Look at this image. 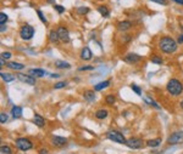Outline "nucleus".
<instances>
[{
    "mask_svg": "<svg viewBox=\"0 0 183 154\" xmlns=\"http://www.w3.org/2000/svg\"><path fill=\"white\" fill-rule=\"evenodd\" d=\"M178 43L171 37H163V38L159 39V43H158V49L165 54V55H172L177 51L178 49Z\"/></svg>",
    "mask_w": 183,
    "mask_h": 154,
    "instance_id": "nucleus-1",
    "label": "nucleus"
},
{
    "mask_svg": "<svg viewBox=\"0 0 183 154\" xmlns=\"http://www.w3.org/2000/svg\"><path fill=\"white\" fill-rule=\"evenodd\" d=\"M166 90L171 96H180L183 92V83L177 79H170L167 81Z\"/></svg>",
    "mask_w": 183,
    "mask_h": 154,
    "instance_id": "nucleus-2",
    "label": "nucleus"
},
{
    "mask_svg": "<svg viewBox=\"0 0 183 154\" xmlns=\"http://www.w3.org/2000/svg\"><path fill=\"white\" fill-rule=\"evenodd\" d=\"M15 146L17 149H20L22 152H27L33 148V142L27 137H20L15 141Z\"/></svg>",
    "mask_w": 183,
    "mask_h": 154,
    "instance_id": "nucleus-3",
    "label": "nucleus"
},
{
    "mask_svg": "<svg viewBox=\"0 0 183 154\" xmlns=\"http://www.w3.org/2000/svg\"><path fill=\"white\" fill-rule=\"evenodd\" d=\"M34 28L29 24H24L22 26L20 29V37L22 40H31L34 35Z\"/></svg>",
    "mask_w": 183,
    "mask_h": 154,
    "instance_id": "nucleus-4",
    "label": "nucleus"
},
{
    "mask_svg": "<svg viewBox=\"0 0 183 154\" xmlns=\"http://www.w3.org/2000/svg\"><path fill=\"white\" fill-rule=\"evenodd\" d=\"M106 137L112 141V142H117V143H121V144H126V138L123 134H121L120 131H116V130H110L107 134H106Z\"/></svg>",
    "mask_w": 183,
    "mask_h": 154,
    "instance_id": "nucleus-5",
    "label": "nucleus"
},
{
    "mask_svg": "<svg viewBox=\"0 0 183 154\" xmlns=\"http://www.w3.org/2000/svg\"><path fill=\"white\" fill-rule=\"evenodd\" d=\"M126 146L128 148H132V149H141L143 146H144V142H143L142 138H138V137H131L126 141Z\"/></svg>",
    "mask_w": 183,
    "mask_h": 154,
    "instance_id": "nucleus-6",
    "label": "nucleus"
},
{
    "mask_svg": "<svg viewBox=\"0 0 183 154\" xmlns=\"http://www.w3.org/2000/svg\"><path fill=\"white\" fill-rule=\"evenodd\" d=\"M56 32H58V34H59V38H60L61 43L67 44V43H70V41H71L68 29H67L66 27H63V26H59V27L56 28Z\"/></svg>",
    "mask_w": 183,
    "mask_h": 154,
    "instance_id": "nucleus-7",
    "label": "nucleus"
},
{
    "mask_svg": "<svg viewBox=\"0 0 183 154\" xmlns=\"http://www.w3.org/2000/svg\"><path fill=\"white\" fill-rule=\"evenodd\" d=\"M168 144H180L183 143V131H176L167 137Z\"/></svg>",
    "mask_w": 183,
    "mask_h": 154,
    "instance_id": "nucleus-8",
    "label": "nucleus"
},
{
    "mask_svg": "<svg viewBox=\"0 0 183 154\" xmlns=\"http://www.w3.org/2000/svg\"><path fill=\"white\" fill-rule=\"evenodd\" d=\"M123 61H124L126 63H128V64H136V63H138V62L142 61V56L131 52V54H127V55L123 57Z\"/></svg>",
    "mask_w": 183,
    "mask_h": 154,
    "instance_id": "nucleus-9",
    "label": "nucleus"
},
{
    "mask_svg": "<svg viewBox=\"0 0 183 154\" xmlns=\"http://www.w3.org/2000/svg\"><path fill=\"white\" fill-rule=\"evenodd\" d=\"M132 26H133V23H132L131 21L124 19V21H120V22L116 24V28H117L119 32H127V30H129V29L132 28Z\"/></svg>",
    "mask_w": 183,
    "mask_h": 154,
    "instance_id": "nucleus-10",
    "label": "nucleus"
},
{
    "mask_svg": "<svg viewBox=\"0 0 183 154\" xmlns=\"http://www.w3.org/2000/svg\"><path fill=\"white\" fill-rule=\"evenodd\" d=\"M50 142L55 146V147H63L66 143H67V138L66 137H62V136H51L50 138Z\"/></svg>",
    "mask_w": 183,
    "mask_h": 154,
    "instance_id": "nucleus-11",
    "label": "nucleus"
},
{
    "mask_svg": "<svg viewBox=\"0 0 183 154\" xmlns=\"http://www.w3.org/2000/svg\"><path fill=\"white\" fill-rule=\"evenodd\" d=\"M17 78L20 79L22 83H26V84H28V85H36V83H37L36 78L32 77V75H29V74H22V73H19V74H17Z\"/></svg>",
    "mask_w": 183,
    "mask_h": 154,
    "instance_id": "nucleus-12",
    "label": "nucleus"
},
{
    "mask_svg": "<svg viewBox=\"0 0 183 154\" xmlns=\"http://www.w3.org/2000/svg\"><path fill=\"white\" fill-rule=\"evenodd\" d=\"M80 57H81V59H83V61H90L92 57H93V52H92V50H90L88 46H84L81 50Z\"/></svg>",
    "mask_w": 183,
    "mask_h": 154,
    "instance_id": "nucleus-13",
    "label": "nucleus"
},
{
    "mask_svg": "<svg viewBox=\"0 0 183 154\" xmlns=\"http://www.w3.org/2000/svg\"><path fill=\"white\" fill-rule=\"evenodd\" d=\"M6 67H7V68H10V69H12V71H22V69H24V68H26V67H24V64L19 63V62H14V61L7 62V63H6Z\"/></svg>",
    "mask_w": 183,
    "mask_h": 154,
    "instance_id": "nucleus-14",
    "label": "nucleus"
},
{
    "mask_svg": "<svg viewBox=\"0 0 183 154\" xmlns=\"http://www.w3.org/2000/svg\"><path fill=\"white\" fill-rule=\"evenodd\" d=\"M28 74L34 78H43L46 73H45V71H43L41 68H33V69L28 71Z\"/></svg>",
    "mask_w": 183,
    "mask_h": 154,
    "instance_id": "nucleus-15",
    "label": "nucleus"
},
{
    "mask_svg": "<svg viewBox=\"0 0 183 154\" xmlns=\"http://www.w3.org/2000/svg\"><path fill=\"white\" fill-rule=\"evenodd\" d=\"M83 97L87 102H94L95 101V90H85L83 92Z\"/></svg>",
    "mask_w": 183,
    "mask_h": 154,
    "instance_id": "nucleus-16",
    "label": "nucleus"
},
{
    "mask_svg": "<svg viewBox=\"0 0 183 154\" xmlns=\"http://www.w3.org/2000/svg\"><path fill=\"white\" fill-rule=\"evenodd\" d=\"M54 64H55V68H58V69H70L71 68V64L68 62L61 61V59H56L54 62Z\"/></svg>",
    "mask_w": 183,
    "mask_h": 154,
    "instance_id": "nucleus-17",
    "label": "nucleus"
},
{
    "mask_svg": "<svg viewBox=\"0 0 183 154\" xmlns=\"http://www.w3.org/2000/svg\"><path fill=\"white\" fill-rule=\"evenodd\" d=\"M33 123H34V125L36 126H38V128H44L45 126V120H44V118L41 116H39V114H34V116H33Z\"/></svg>",
    "mask_w": 183,
    "mask_h": 154,
    "instance_id": "nucleus-18",
    "label": "nucleus"
},
{
    "mask_svg": "<svg viewBox=\"0 0 183 154\" xmlns=\"http://www.w3.org/2000/svg\"><path fill=\"white\" fill-rule=\"evenodd\" d=\"M11 116L14 119H19L22 116V107L20 106H14L12 108H11Z\"/></svg>",
    "mask_w": 183,
    "mask_h": 154,
    "instance_id": "nucleus-19",
    "label": "nucleus"
},
{
    "mask_svg": "<svg viewBox=\"0 0 183 154\" xmlns=\"http://www.w3.org/2000/svg\"><path fill=\"white\" fill-rule=\"evenodd\" d=\"M107 116H109V112H107L106 109H98V111L94 113V116H95L97 119H99V120L106 119Z\"/></svg>",
    "mask_w": 183,
    "mask_h": 154,
    "instance_id": "nucleus-20",
    "label": "nucleus"
},
{
    "mask_svg": "<svg viewBox=\"0 0 183 154\" xmlns=\"http://www.w3.org/2000/svg\"><path fill=\"white\" fill-rule=\"evenodd\" d=\"M109 85H110V80H104V81H102V83L97 84V85L93 87V90H95V91H102V90H104V89L109 87Z\"/></svg>",
    "mask_w": 183,
    "mask_h": 154,
    "instance_id": "nucleus-21",
    "label": "nucleus"
},
{
    "mask_svg": "<svg viewBox=\"0 0 183 154\" xmlns=\"http://www.w3.org/2000/svg\"><path fill=\"white\" fill-rule=\"evenodd\" d=\"M98 12L102 15V17H109L110 16V10H109V7L107 6H105V5H100V6H98Z\"/></svg>",
    "mask_w": 183,
    "mask_h": 154,
    "instance_id": "nucleus-22",
    "label": "nucleus"
},
{
    "mask_svg": "<svg viewBox=\"0 0 183 154\" xmlns=\"http://www.w3.org/2000/svg\"><path fill=\"white\" fill-rule=\"evenodd\" d=\"M49 40H50V43H53V44L61 43L60 38H59V34H58L56 30H51V32L49 33Z\"/></svg>",
    "mask_w": 183,
    "mask_h": 154,
    "instance_id": "nucleus-23",
    "label": "nucleus"
},
{
    "mask_svg": "<svg viewBox=\"0 0 183 154\" xmlns=\"http://www.w3.org/2000/svg\"><path fill=\"white\" fill-rule=\"evenodd\" d=\"M148 147H150V148H155V147H159L160 144H161V138H155V140H149V141H146V143H145Z\"/></svg>",
    "mask_w": 183,
    "mask_h": 154,
    "instance_id": "nucleus-24",
    "label": "nucleus"
},
{
    "mask_svg": "<svg viewBox=\"0 0 183 154\" xmlns=\"http://www.w3.org/2000/svg\"><path fill=\"white\" fill-rule=\"evenodd\" d=\"M0 75H1V79H2L5 83H11V81L15 80V75H12V74H10V73H4V72H1Z\"/></svg>",
    "mask_w": 183,
    "mask_h": 154,
    "instance_id": "nucleus-25",
    "label": "nucleus"
},
{
    "mask_svg": "<svg viewBox=\"0 0 183 154\" xmlns=\"http://www.w3.org/2000/svg\"><path fill=\"white\" fill-rule=\"evenodd\" d=\"M105 102H106V104H109V106L115 104V102H116V97H115V95H112V94L106 95V96H105Z\"/></svg>",
    "mask_w": 183,
    "mask_h": 154,
    "instance_id": "nucleus-26",
    "label": "nucleus"
},
{
    "mask_svg": "<svg viewBox=\"0 0 183 154\" xmlns=\"http://www.w3.org/2000/svg\"><path fill=\"white\" fill-rule=\"evenodd\" d=\"M144 101L148 103V104H150V106H153V107H155L156 109H160V107H159V104L153 99V98H150L149 96H145L144 97Z\"/></svg>",
    "mask_w": 183,
    "mask_h": 154,
    "instance_id": "nucleus-27",
    "label": "nucleus"
},
{
    "mask_svg": "<svg viewBox=\"0 0 183 154\" xmlns=\"http://www.w3.org/2000/svg\"><path fill=\"white\" fill-rule=\"evenodd\" d=\"M150 61L155 64H163V59L161 58V56H158V55H153L150 56Z\"/></svg>",
    "mask_w": 183,
    "mask_h": 154,
    "instance_id": "nucleus-28",
    "label": "nucleus"
},
{
    "mask_svg": "<svg viewBox=\"0 0 183 154\" xmlns=\"http://www.w3.org/2000/svg\"><path fill=\"white\" fill-rule=\"evenodd\" d=\"M89 11H90V9L87 6H80L77 9V14H80V15H87Z\"/></svg>",
    "mask_w": 183,
    "mask_h": 154,
    "instance_id": "nucleus-29",
    "label": "nucleus"
},
{
    "mask_svg": "<svg viewBox=\"0 0 183 154\" xmlns=\"http://www.w3.org/2000/svg\"><path fill=\"white\" fill-rule=\"evenodd\" d=\"M0 151H1L2 154H12V151L10 149V147L7 144H2L1 148H0Z\"/></svg>",
    "mask_w": 183,
    "mask_h": 154,
    "instance_id": "nucleus-30",
    "label": "nucleus"
},
{
    "mask_svg": "<svg viewBox=\"0 0 183 154\" xmlns=\"http://www.w3.org/2000/svg\"><path fill=\"white\" fill-rule=\"evenodd\" d=\"M66 86H67V83H66V81H59V83L54 84V89H56V90L63 89V87H66Z\"/></svg>",
    "mask_w": 183,
    "mask_h": 154,
    "instance_id": "nucleus-31",
    "label": "nucleus"
},
{
    "mask_svg": "<svg viewBox=\"0 0 183 154\" xmlns=\"http://www.w3.org/2000/svg\"><path fill=\"white\" fill-rule=\"evenodd\" d=\"M7 15L6 14H4V12H0V24H5L6 22H7Z\"/></svg>",
    "mask_w": 183,
    "mask_h": 154,
    "instance_id": "nucleus-32",
    "label": "nucleus"
},
{
    "mask_svg": "<svg viewBox=\"0 0 183 154\" xmlns=\"http://www.w3.org/2000/svg\"><path fill=\"white\" fill-rule=\"evenodd\" d=\"M37 15H38V17H39V19H41V22L44 23V24H46L48 23V21H46V17L43 15V12H41V10H37Z\"/></svg>",
    "mask_w": 183,
    "mask_h": 154,
    "instance_id": "nucleus-33",
    "label": "nucleus"
},
{
    "mask_svg": "<svg viewBox=\"0 0 183 154\" xmlns=\"http://www.w3.org/2000/svg\"><path fill=\"white\" fill-rule=\"evenodd\" d=\"M94 67L93 66H82L78 68V72H87V71H93Z\"/></svg>",
    "mask_w": 183,
    "mask_h": 154,
    "instance_id": "nucleus-34",
    "label": "nucleus"
},
{
    "mask_svg": "<svg viewBox=\"0 0 183 154\" xmlns=\"http://www.w3.org/2000/svg\"><path fill=\"white\" fill-rule=\"evenodd\" d=\"M131 87H132V90H133V91H134L137 95H139V96L142 95V90L139 89V86H137L136 84H132V85H131Z\"/></svg>",
    "mask_w": 183,
    "mask_h": 154,
    "instance_id": "nucleus-35",
    "label": "nucleus"
},
{
    "mask_svg": "<svg viewBox=\"0 0 183 154\" xmlns=\"http://www.w3.org/2000/svg\"><path fill=\"white\" fill-rule=\"evenodd\" d=\"M54 10H56V12L61 15V14H63V12H65V10H66V9H65L63 6H61V5H54Z\"/></svg>",
    "mask_w": 183,
    "mask_h": 154,
    "instance_id": "nucleus-36",
    "label": "nucleus"
},
{
    "mask_svg": "<svg viewBox=\"0 0 183 154\" xmlns=\"http://www.w3.org/2000/svg\"><path fill=\"white\" fill-rule=\"evenodd\" d=\"M7 119H9V116H7L6 113H1V114H0V123H1V124H5V123L7 121Z\"/></svg>",
    "mask_w": 183,
    "mask_h": 154,
    "instance_id": "nucleus-37",
    "label": "nucleus"
},
{
    "mask_svg": "<svg viewBox=\"0 0 183 154\" xmlns=\"http://www.w3.org/2000/svg\"><path fill=\"white\" fill-rule=\"evenodd\" d=\"M153 2H156V4H160V5H167V0H150Z\"/></svg>",
    "mask_w": 183,
    "mask_h": 154,
    "instance_id": "nucleus-38",
    "label": "nucleus"
},
{
    "mask_svg": "<svg viewBox=\"0 0 183 154\" xmlns=\"http://www.w3.org/2000/svg\"><path fill=\"white\" fill-rule=\"evenodd\" d=\"M1 57L5 58V59L11 58V54H10V52H2V54H1Z\"/></svg>",
    "mask_w": 183,
    "mask_h": 154,
    "instance_id": "nucleus-39",
    "label": "nucleus"
},
{
    "mask_svg": "<svg viewBox=\"0 0 183 154\" xmlns=\"http://www.w3.org/2000/svg\"><path fill=\"white\" fill-rule=\"evenodd\" d=\"M38 154H49V151H48L46 148H41Z\"/></svg>",
    "mask_w": 183,
    "mask_h": 154,
    "instance_id": "nucleus-40",
    "label": "nucleus"
},
{
    "mask_svg": "<svg viewBox=\"0 0 183 154\" xmlns=\"http://www.w3.org/2000/svg\"><path fill=\"white\" fill-rule=\"evenodd\" d=\"M0 26H1V27H0V32L4 33V32L6 30V26H5V24H0Z\"/></svg>",
    "mask_w": 183,
    "mask_h": 154,
    "instance_id": "nucleus-41",
    "label": "nucleus"
},
{
    "mask_svg": "<svg viewBox=\"0 0 183 154\" xmlns=\"http://www.w3.org/2000/svg\"><path fill=\"white\" fill-rule=\"evenodd\" d=\"M177 43H178V44H183V34L178 37V40H177Z\"/></svg>",
    "mask_w": 183,
    "mask_h": 154,
    "instance_id": "nucleus-42",
    "label": "nucleus"
},
{
    "mask_svg": "<svg viewBox=\"0 0 183 154\" xmlns=\"http://www.w3.org/2000/svg\"><path fill=\"white\" fill-rule=\"evenodd\" d=\"M0 64H1V67H4L5 66V58H0Z\"/></svg>",
    "mask_w": 183,
    "mask_h": 154,
    "instance_id": "nucleus-43",
    "label": "nucleus"
},
{
    "mask_svg": "<svg viewBox=\"0 0 183 154\" xmlns=\"http://www.w3.org/2000/svg\"><path fill=\"white\" fill-rule=\"evenodd\" d=\"M176 4H178V5H183V0H173Z\"/></svg>",
    "mask_w": 183,
    "mask_h": 154,
    "instance_id": "nucleus-44",
    "label": "nucleus"
},
{
    "mask_svg": "<svg viewBox=\"0 0 183 154\" xmlns=\"http://www.w3.org/2000/svg\"><path fill=\"white\" fill-rule=\"evenodd\" d=\"M46 2H48V4H53V5H54V4H55V0H46Z\"/></svg>",
    "mask_w": 183,
    "mask_h": 154,
    "instance_id": "nucleus-45",
    "label": "nucleus"
},
{
    "mask_svg": "<svg viewBox=\"0 0 183 154\" xmlns=\"http://www.w3.org/2000/svg\"><path fill=\"white\" fill-rule=\"evenodd\" d=\"M59 77V74H51V78H58Z\"/></svg>",
    "mask_w": 183,
    "mask_h": 154,
    "instance_id": "nucleus-46",
    "label": "nucleus"
},
{
    "mask_svg": "<svg viewBox=\"0 0 183 154\" xmlns=\"http://www.w3.org/2000/svg\"><path fill=\"white\" fill-rule=\"evenodd\" d=\"M180 107H181V109H183V101H181V103H180Z\"/></svg>",
    "mask_w": 183,
    "mask_h": 154,
    "instance_id": "nucleus-47",
    "label": "nucleus"
}]
</instances>
